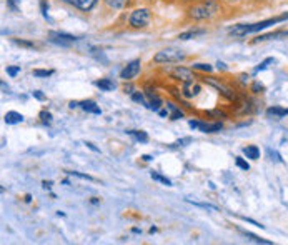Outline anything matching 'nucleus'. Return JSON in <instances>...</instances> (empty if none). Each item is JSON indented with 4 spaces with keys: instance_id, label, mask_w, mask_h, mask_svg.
<instances>
[{
    "instance_id": "obj_37",
    "label": "nucleus",
    "mask_w": 288,
    "mask_h": 245,
    "mask_svg": "<svg viewBox=\"0 0 288 245\" xmlns=\"http://www.w3.org/2000/svg\"><path fill=\"white\" fill-rule=\"evenodd\" d=\"M13 42H15L17 45H22V47H29V49H32V47H33V44H32V42H25V40H18V38H15V40H13Z\"/></svg>"
},
{
    "instance_id": "obj_17",
    "label": "nucleus",
    "mask_w": 288,
    "mask_h": 245,
    "mask_svg": "<svg viewBox=\"0 0 288 245\" xmlns=\"http://www.w3.org/2000/svg\"><path fill=\"white\" fill-rule=\"evenodd\" d=\"M243 154L246 155V158L257 160V158L260 157V149L257 147V145H246V147L243 149Z\"/></svg>"
},
{
    "instance_id": "obj_12",
    "label": "nucleus",
    "mask_w": 288,
    "mask_h": 245,
    "mask_svg": "<svg viewBox=\"0 0 288 245\" xmlns=\"http://www.w3.org/2000/svg\"><path fill=\"white\" fill-rule=\"evenodd\" d=\"M65 2L72 4L73 7H77L80 10L89 12V10H92L93 7H95V4L98 2V0H65Z\"/></svg>"
},
{
    "instance_id": "obj_38",
    "label": "nucleus",
    "mask_w": 288,
    "mask_h": 245,
    "mask_svg": "<svg viewBox=\"0 0 288 245\" xmlns=\"http://www.w3.org/2000/svg\"><path fill=\"white\" fill-rule=\"evenodd\" d=\"M47 10H49V5H45V2H42V14H44L45 18L49 17V14H47Z\"/></svg>"
},
{
    "instance_id": "obj_43",
    "label": "nucleus",
    "mask_w": 288,
    "mask_h": 245,
    "mask_svg": "<svg viewBox=\"0 0 288 245\" xmlns=\"http://www.w3.org/2000/svg\"><path fill=\"white\" fill-rule=\"evenodd\" d=\"M229 2H233V0H229Z\"/></svg>"
},
{
    "instance_id": "obj_40",
    "label": "nucleus",
    "mask_w": 288,
    "mask_h": 245,
    "mask_svg": "<svg viewBox=\"0 0 288 245\" xmlns=\"http://www.w3.org/2000/svg\"><path fill=\"white\" fill-rule=\"evenodd\" d=\"M33 97H35V98H38V100H44V94H40V92L37 90V92H33Z\"/></svg>"
},
{
    "instance_id": "obj_34",
    "label": "nucleus",
    "mask_w": 288,
    "mask_h": 245,
    "mask_svg": "<svg viewBox=\"0 0 288 245\" xmlns=\"http://www.w3.org/2000/svg\"><path fill=\"white\" fill-rule=\"evenodd\" d=\"M193 205H197V207H202V209H207V210H212V212H217L218 209L217 207H213V205L210 203H198V202H192Z\"/></svg>"
},
{
    "instance_id": "obj_6",
    "label": "nucleus",
    "mask_w": 288,
    "mask_h": 245,
    "mask_svg": "<svg viewBox=\"0 0 288 245\" xmlns=\"http://www.w3.org/2000/svg\"><path fill=\"white\" fill-rule=\"evenodd\" d=\"M49 38L52 44H57V45H62V47H67V45H70L72 42L78 40L75 35H70V34H64V32H50Z\"/></svg>"
},
{
    "instance_id": "obj_19",
    "label": "nucleus",
    "mask_w": 288,
    "mask_h": 245,
    "mask_svg": "<svg viewBox=\"0 0 288 245\" xmlns=\"http://www.w3.org/2000/svg\"><path fill=\"white\" fill-rule=\"evenodd\" d=\"M95 85L100 90H105V92H110L115 89V84H113L110 78H100V80L95 82Z\"/></svg>"
},
{
    "instance_id": "obj_27",
    "label": "nucleus",
    "mask_w": 288,
    "mask_h": 245,
    "mask_svg": "<svg viewBox=\"0 0 288 245\" xmlns=\"http://www.w3.org/2000/svg\"><path fill=\"white\" fill-rule=\"evenodd\" d=\"M132 98H133V100H135V102L142 104V105H149V100H147L145 95H143V94H140V92H133V94H132Z\"/></svg>"
},
{
    "instance_id": "obj_35",
    "label": "nucleus",
    "mask_w": 288,
    "mask_h": 245,
    "mask_svg": "<svg viewBox=\"0 0 288 245\" xmlns=\"http://www.w3.org/2000/svg\"><path fill=\"white\" fill-rule=\"evenodd\" d=\"M252 92H255V94H260V92H263V85L258 84V82H255V84L252 85Z\"/></svg>"
},
{
    "instance_id": "obj_14",
    "label": "nucleus",
    "mask_w": 288,
    "mask_h": 245,
    "mask_svg": "<svg viewBox=\"0 0 288 245\" xmlns=\"http://www.w3.org/2000/svg\"><path fill=\"white\" fill-rule=\"evenodd\" d=\"M4 120L5 124H9V125H17L20 122H24V115L22 114H18V112H7L5 117H4Z\"/></svg>"
},
{
    "instance_id": "obj_4",
    "label": "nucleus",
    "mask_w": 288,
    "mask_h": 245,
    "mask_svg": "<svg viewBox=\"0 0 288 245\" xmlns=\"http://www.w3.org/2000/svg\"><path fill=\"white\" fill-rule=\"evenodd\" d=\"M150 10L149 9H137L129 17V25L132 29H143L150 24Z\"/></svg>"
},
{
    "instance_id": "obj_41",
    "label": "nucleus",
    "mask_w": 288,
    "mask_h": 245,
    "mask_svg": "<svg viewBox=\"0 0 288 245\" xmlns=\"http://www.w3.org/2000/svg\"><path fill=\"white\" fill-rule=\"evenodd\" d=\"M69 105H70V109H75L77 105H80V104H78V102H70Z\"/></svg>"
},
{
    "instance_id": "obj_5",
    "label": "nucleus",
    "mask_w": 288,
    "mask_h": 245,
    "mask_svg": "<svg viewBox=\"0 0 288 245\" xmlns=\"http://www.w3.org/2000/svg\"><path fill=\"white\" fill-rule=\"evenodd\" d=\"M189 125L192 129H198L205 132V134H217V132H220L223 129L222 122H215V124H205V122H200V120H190Z\"/></svg>"
},
{
    "instance_id": "obj_11",
    "label": "nucleus",
    "mask_w": 288,
    "mask_h": 245,
    "mask_svg": "<svg viewBox=\"0 0 288 245\" xmlns=\"http://www.w3.org/2000/svg\"><path fill=\"white\" fill-rule=\"evenodd\" d=\"M145 97H147V100H149V105H147V107H149L150 110H153V112H158L160 109H162L163 100H162V98H160V97L155 94V92H152V90L147 89V92H145Z\"/></svg>"
},
{
    "instance_id": "obj_2",
    "label": "nucleus",
    "mask_w": 288,
    "mask_h": 245,
    "mask_svg": "<svg viewBox=\"0 0 288 245\" xmlns=\"http://www.w3.org/2000/svg\"><path fill=\"white\" fill-rule=\"evenodd\" d=\"M283 21H288V14L273 17V18H266V21L257 22V24H242V25H237V27H233L230 30V34L232 35H237V37H245V35H249V34H255V32H262L265 29L272 27V25L280 24V22H283Z\"/></svg>"
},
{
    "instance_id": "obj_28",
    "label": "nucleus",
    "mask_w": 288,
    "mask_h": 245,
    "mask_svg": "<svg viewBox=\"0 0 288 245\" xmlns=\"http://www.w3.org/2000/svg\"><path fill=\"white\" fill-rule=\"evenodd\" d=\"M40 120H42V124H45V125H50V122H52V115H50V112H47V110H42V112H40Z\"/></svg>"
},
{
    "instance_id": "obj_16",
    "label": "nucleus",
    "mask_w": 288,
    "mask_h": 245,
    "mask_svg": "<svg viewBox=\"0 0 288 245\" xmlns=\"http://www.w3.org/2000/svg\"><path fill=\"white\" fill-rule=\"evenodd\" d=\"M80 107H82L85 112H90V114H102V110H100L98 105L93 102V100H84V102H80Z\"/></svg>"
},
{
    "instance_id": "obj_9",
    "label": "nucleus",
    "mask_w": 288,
    "mask_h": 245,
    "mask_svg": "<svg viewBox=\"0 0 288 245\" xmlns=\"http://www.w3.org/2000/svg\"><path fill=\"white\" fill-rule=\"evenodd\" d=\"M200 92H202V85L197 84L195 80H193V82H185L182 85V97H185V98L197 97Z\"/></svg>"
},
{
    "instance_id": "obj_31",
    "label": "nucleus",
    "mask_w": 288,
    "mask_h": 245,
    "mask_svg": "<svg viewBox=\"0 0 288 245\" xmlns=\"http://www.w3.org/2000/svg\"><path fill=\"white\" fill-rule=\"evenodd\" d=\"M235 164L238 165V167H240V169H243V170H249V169H250V165H249V162H245V160H243V158H242V157H237V158H235Z\"/></svg>"
},
{
    "instance_id": "obj_32",
    "label": "nucleus",
    "mask_w": 288,
    "mask_h": 245,
    "mask_svg": "<svg viewBox=\"0 0 288 245\" xmlns=\"http://www.w3.org/2000/svg\"><path fill=\"white\" fill-rule=\"evenodd\" d=\"M18 2L20 0H7V7L12 12H18Z\"/></svg>"
},
{
    "instance_id": "obj_42",
    "label": "nucleus",
    "mask_w": 288,
    "mask_h": 245,
    "mask_svg": "<svg viewBox=\"0 0 288 245\" xmlns=\"http://www.w3.org/2000/svg\"><path fill=\"white\" fill-rule=\"evenodd\" d=\"M142 158H143V160H145V162H149V160H152V157H150V155H143Z\"/></svg>"
},
{
    "instance_id": "obj_1",
    "label": "nucleus",
    "mask_w": 288,
    "mask_h": 245,
    "mask_svg": "<svg viewBox=\"0 0 288 245\" xmlns=\"http://www.w3.org/2000/svg\"><path fill=\"white\" fill-rule=\"evenodd\" d=\"M220 12L218 0H197L187 9V15L195 22L200 21H210Z\"/></svg>"
},
{
    "instance_id": "obj_10",
    "label": "nucleus",
    "mask_w": 288,
    "mask_h": 245,
    "mask_svg": "<svg viewBox=\"0 0 288 245\" xmlns=\"http://www.w3.org/2000/svg\"><path fill=\"white\" fill-rule=\"evenodd\" d=\"M207 82H209L212 87H215L220 94H222L225 98H229V100H235V92H233L232 89H229L227 87V85H223V84H220V82H217V80H213V78H205Z\"/></svg>"
},
{
    "instance_id": "obj_25",
    "label": "nucleus",
    "mask_w": 288,
    "mask_h": 245,
    "mask_svg": "<svg viewBox=\"0 0 288 245\" xmlns=\"http://www.w3.org/2000/svg\"><path fill=\"white\" fill-rule=\"evenodd\" d=\"M152 178H153V180H157V182H162L163 185H167V187H170V185H172L170 178H167V177H163V175H160L158 172H152Z\"/></svg>"
},
{
    "instance_id": "obj_24",
    "label": "nucleus",
    "mask_w": 288,
    "mask_h": 245,
    "mask_svg": "<svg viewBox=\"0 0 288 245\" xmlns=\"http://www.w3.org/2000/svg\"><path fill=\"white\" fill-rule=\"evenodd\" d=\"M129 134L132 135V137H135L138 142H142V144H147L149 142V135L145 134L143 130H130Z\"/></svg>"
},
{
    "instance_id": "obj_39",
    "label": "nucleus",
    "mask_w": 288,
    "mask_h": 245,
    "mask_svg": "<svg viewBox=\"0 0 288 245\" xmlns=\"http://www.w3.org/2000/svg\"><path fill=\"white\" fill-rule=\"evenodd\" d=\"M124 92H125V94H133V87H132V85H125Z\"/></svg>"
},
{
    "instance_id": "obj_30",
    "label": "nucleus",
    "mask_w": 288,
    "mask_h": 245,
    "mask_svg": "<svg viewBox=\"0 0 288 245\" xmlns=\"http://www.w3.org/2000/svg\"><path fill=\"white\" fill-rule=\"evenodd\" d=\"M33 77H50L53 75V70H33Z\"/></svg>"
},
{
    "instance_id": "obj_20",
    "label": "nucleus",
    "mask_w": 288,
    "mask_h": 245,
    "mask_svg": "<svg viewBox=\"0 0 288 245\" xmlns=\"http://www.w3.org/2000/svg\"><path fill=\"white\" fill-rule=\"evenodd\" d=\"M286 114H288V110H285L282 107H270L269 110H266V115L273 117V118H282Z\"/></svg>"
},
{
    "instance_id": "obj_7",
    "label": "nucleus",
    "mask_w": 288,
    "mask_h": 245,
    "mask_svg": "<svg viewBox=\"0 0 288 245\" xmlns=\"http://www.w3.org/2000/svg\"><path fill=\"white\" fill-rule=\"evenodd\" d=\"M172 78H175L178 82H193L195 80V75H193V72L190 69H185V67H175L173 70L169 72Z\"/></svg>"
},
{
    "instance_id": "obj_23",
    "label": "nucleus",
    "mask_w": 288,
    "mask_h": 245,
    "mask_svg": "<svg viewBox=\"0 0 288 245\" xmlns=\"http://www.w3.org/2000/svg\"><path fill=\"white\" fill-rule=\"evenodd\" d=\"M203 34H205V30H200V29L189 30V32H185V34H180V38H182V40H189V38H195V37L203 35Z\"/></svg>"
},
{
    "instance_id": "obj_13",
    "label": "nucleus",
    "mask_w": 288,
    "mask_h": 245,
    "mask_svg": "<svg viewBox=\"0 0 288 245\" xmlns=\"http://www.w3.org/2000/svg\"><path fill=\"white\" fill-rule=\"evenodd\" d=\"M165 107H167V110H169V118L170 120H178V118H182L183 117V110L180 109V107H177L175 104H172V102H167L165 104Z\"/></svg>"
},
{
    "instance_id": "obj_3",
    "label": "nucleus",
    "mask_w": 288,
    "mask_h": 245,
    "mask_svg": "<svg viewBox=\"0 0 288 245\" xmlns=\"http://www.w3.org/2000/svg\"><path fill=\"white\" fill-rule=\"evenodd\" d=\"M182 60H185V54L182 50H177V49L160 50L158 54L153 57V62L155 64H177Z\"/></svg>"
},
{
    "instance_id": "obj_29",
    "label": "nucleus",
    "mask_w": 288,
    "mask_h": 245,
    "mask_svg": "<svg viewBox=\"0 0 288 245\" xmlns=\"http://www.w3.org/2000/svg\"><path fill=\"white\" fill-rule=\"evenodd\" d=\"M70 175H73V177H78V178H84V180H90V182H95V178H93L92 175H89V174H80V172H69Z\"/></svg>"
},
{
    "instance_id": "obj_36",
    "label": "nucleus",
    "mask_w": 288,
    "mask_h": 245,
    "mask_svg": "<svg viewBox=\"0 0 288 245\" xmlns=\"http://www.w3.org/2000/svg\"><path fill=\"white\" fill-rule=\"evenodd\" d=\"M18 72H20V67H7V74L10 77H15Z\"/></svg>"
},
{
    "instance_id": "obj_26",
    "label": "nucleus",
    "mask_w": 288,
    "mask_h": 245,
    "mask_svg": "<svg viewBox=\"0 0 288 245\" xmlns=\"http://www.w3.org/2000/svg\"><path fill=\"white\" fill-rule=\"evenodd\" d=\"M192 67L195 70H200V72H207V74H210V72L213 70V67L209 64H193Z\"/></svg>"
},
{
    "instance_id": "obj_22",
    "label": "nucleus",
    "mask_w": 288,
    "mask_h": 245,
    "mask_svg": "<svg viewBox=\"0 0 288 245\" xmlns=\"http://www.w3.org/2000/svg\"><path fill=\"white\" fill-rule=\"evenodd\" d=\"M242 234L245 235V237H249L250 240H253L255 243H263V245H272V242L270 240H265V238H262V237H258V235H255V234H252V232H242Z\"/></svg>"
},
{
    "instance_id": "obj_15",
    "label": "nucleus",
    "mask_w": 288,
    "mask_h": 245,
    "mask_svg": "<svg viewBox=\"0 0 288 245\" xmlns=\"http://www.w3.org/2000/svg\"><path fill=\"white\" fill-rule=\"evenodd\" d=\"M104 4L112 10H122L130 4V0H104Z\"/></svg>"
},
{
    "instance_id": "obj_18",
    "label": "nucleus",
    "mask_w": 288,
    "mask_h": 245,
    "mask_svg": "<svg viewBox=\"0 0 288 245\" xmlns=\"http://www.w3.org/2000/svg\"><path fill=\"white\" fill-rule=\"evenodd\" d=\"M288 35V30H277L273 32V34H266V35H260L257 37L253 42H260V40H269V38H280V37H286Z\"/></svg>"
},
{
    "instance_id": "obj_8",
    "label": "nucleus",
    "mask_w": 288,
    "mask_h": 245,
    "mask_svg": "<svg viewBox=\"0 0 288 245\" xmlns=\"http://www.w3.org/2000/svg\"><path fill=\"white\" fill-rule=\"evenodd\" d=\"M140 60H132L125 65V67L122 69V72H120V78H124V80H132L133 77L138 75L140 72Z\"/></svg>"
},
{
    "instance_id": "obj_33",
    "label": "nucleus",
    "mask_w": 288,
    "mask_h": 245,
    "mask_svg": "<svg viewBox=\"0 0 288 245\" xmlns=\"http://www.w3.org/2000/svg\"><path fill=\"white\" fill-rule=\"evenodd\" d=\"M270 64H273V58H266V60H263L262 64L258 65V67L255 69V72H260V70H265L266 67H269Z\"/></svg>"
},
{
    "instance_id": "obj_21",
    "label": "nucleus",
    "mask_w": 288,
    "mask_h": 245,
    "mask_svg": "<svg viewBox=\"0 0 288 245\" xmlns=\"http://www.w3.org/2000/svg\"><path fill=\"white\" fill-rule=\"evenodd\" d=\"M205 117H210V118H215V120H223V118H227V114L223 110H209V112H205Z\"/></svg>"
}]
</instances>
